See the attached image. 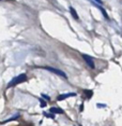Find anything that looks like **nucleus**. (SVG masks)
<instances>
[{"label": "nucleus", "mask_w": 122, "mask_h": 126, "mask_svg": "<svg viewBox=\"0 0 122 126\" xmlns=\"http://www.w3.org/2000/svg\"><path fill=\"white\" fill-rule=\"evenodd\" d=\"M25 81H27V76L25 73H22V74H19V76L15 77V78H13L12 81H11L9 84H8L7 88H11V87H13V86H16V85L21 84V83L25 82Z\"/></svg>", "instance_id": "nucleus-1"}, {"label": "nucleus", "mask_w": 122, "mask_h": 126, "mask_svg": "<svg viewBox=\"0 0 122 126\" xmlns=\"http://www.w3.org/2000/svg\"><path fill=\"white\" fill-rule=\"evenodd\" d=\"M44 69L47 70V71H50V72L55 73V74H57V76H60V77H62V78H64V79H67V74L64 73L63 71H61L60 69H57V68H53V67H44Z\"/></svg>", "instance_id": "nucleus-2"}, {"label": "nucleus", "mask_w": 122, "mask_h": 126, "mask_svg": "<svg viewBox=\"0 0 122 126\" xmlns=\"http://www.w3.org/2000/svg\"><path fill=\"white\" fill-rule=\"evenodd\" d=\"M83 58H84V61L87 63V65L89 66L91 69H94V61H93V58L91 56H89V55H86V54H83Z\"/></svg>", "instance_id": "nucleus-3"}, {"label": "nucleus", "mask_w": 122, "mask_h": 126, "mask_svg": "<svg viewBox=\"0 0 122 126\" xmlns=\"http://www.w3.org/2000/svg\"><path fill=\"white\" fill-rule=\"evenodd\" d=\"M76 96V94L75 93H67V94H62V95L60 96H58V98H57V100H63V99H66V98H69V97H75Z\"/></svg>", "instance_id": "nucleus-4"}, {"label": "nucleus", "mask_w": 122, "mask_h": 126, "mask_svg": "<svg viewBox=\"0 0 122 126\" xmlns=\"http://www.w3.org/2000/svg\"><path fill=\"white\" fill-rule=\"evenodd\" d=\"M49 112H52L54 114H62L63 113V110L60 108H56V107H53L49 109Z\"/></svg>", "instance_id": "nucleus-5"}, {"label": "nucleus", "mask_w": 122, "mask_h": 126, "mask_svg": "<svg viewBox=\"0 0 122 126\" xmlns=\"http://www.w3.org/2000/svg\"><path fill=\"white\" fill-rule=\"evenodd\" d=\"M70 12H71V14H72V16L74 17L76 21H78L79 19V17H78V14H77V12H76V10L74 9L73 7H70Z\"/></svg>", "instance_id": "nucleus-6"}, {"label": "nucleus", "mask_w": 122, "mask_h": 126, "mask_svg": "<svg viewBox=\"0 0 122 126\" xmlns=\"http://www.w3.org/2000/svg\"><path fill=\"white\" fill-rule=\"evenodd\" d=\"M92 3H93V4H95V3H94V2H92ZM95 5H96V4H95ZM96 7H98V8H99V9H100V10H101V12H102V13H103V15L105 16V18H106V19H108V18H109V17H108V15H107V13H106V11H105V10L103 9V8L99 7V5H96Z\"/></svg>", "instance_id": "nucleus-7"}, {"label": "nucleus", "mask_w": 122, "mask_h": 126, "mask_svg": "<svg viewBox=\"0 0 122 126\" xmlns=\"http://www.w3.org/2000/svg\"><path fill=\"white\" fill-rule=\"evenodd\" d=\"M44 115L45 116H47V117H50V119H54V117H55V115H54V113H47V112H44Z\"/></svg>", "instance_id": "nucleus-8"}, {"label": "nucleus", "mask_w": 122, "mask_h": 126, "mask_svg": "<svg viewBox=\"0 0 122 126\" xmlns=\"http://www.w3.org/2000/svg\"><path fill=\"white\" fill-rule=\"evenodd\" d=\"M85 93L87 94V96H88V98H90L92 95H93V92L92 91H85Z\"/></svg>", "instance_id": "nucleus-9"}, {"label": "nucleus", "mask_w": 122, "mask_h": 126, "mask_svg": "<svg viewBox=\"0 0 122 126\" xmlns=\"http://www.w3.org/2000/svg\"><path fill=\"white\" fill-rule=\"evenodd\" d=\"M40 106H41V107H46V102L44 101L43 99H40Z\"/></svg>", "instance_id": "nucleus-10"}, {"label": "nucleus", "mask_w": 122, "mask_h": 126, "mask_svg": "<svg viewBox=\"0 0 122 126\" xmlns=\"http://www.w3.org/2000/svg\"><path fill=\"white\" fill-rule=\"evenodd\" d=\"M41 97H43V98H45L46 100H50V97H48L47 95H45V94H41Z\"/></svg>", "instance_id": "nucleus-11"}, {"label": "nucleus", "mask_w": 122, "mask_h": 126, "mask_svg": "<svg viewBox=\"0 0 122 126\" xmlns=\"http://www.w3.org/2000/svg\"><path fill=\"white\" fill-rule=\"evenodd\" d=\"M95 1L98 2V3H100V4H102V3H103V2H102V0H95Z\"/></svg>", "instance_id": "nucleus-12"}, {"label": "nucleus", "mask_w": 122, "mask_h": 126, "mask_svg": "<svg viewBox=\"0 0 122 126\" xmlns=\"http://www.w3.org/2000/svg\"><path fill=\"white\" fill-rule=\"evenodd\" d=\"M98 107H99V108H101V107H105V105H98Z\"/></svg>", "instance_id": "nucleus-13"}, {"label": "nucleus", "mask_w": 122, "mask_h": 126, "mask_svg": "<svg viewBox=\"0 0 122 126\" xmlns=\"http://www.w3.org/2000/svg\"><path fill=\"white\" fill-rule=\"evenodd\" d=\"M83 109H84V105H81L80 106V111H83Z\"/></svg>", "instance_id": "nucleus-14"}]
</instances>
